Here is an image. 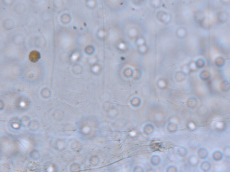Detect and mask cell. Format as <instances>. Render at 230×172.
<instances>
[{
    "label": "cell",
    "mask_w": 230,
    "mask_h": 172,
    "mask_svg": "<svg viewBox=\"0 0 230 172\" xmlns=\"http://www.w3.org/2000/svg\"><path fill=\"white\" fill-rule=\"evenodd\" d=\"M209 152L205 147H200L197 151V156L200 159L205 160L209 156Z\"/></svg>",
    "instance_id": "1"
},
{
    "label": "cell",
    "mask_w": 230,
    "mask_h": 172,
    "mask_svg": "<svg viewBox=\"0 0 230 172\" xmlns=\"http://www.w3.org/2000/svg\"><path fill=\"white\" fill-rule=\"evenodd\" d=\"M212 156L213 160L216 162H218L222 160L224 156L222 152L220 151L219 150H216L213 152Z\"/></svg>",
    "instance_id": "2"
},
{
    "label": "cell",
    "mask_w": 230,
    "mask_h": 172,
    "mask_svg": "<svg viewBox=\"0 0 230 172\" xmlns=\"http://www.w3.org/2000/svg\"><path fill=\"white\" fill-rule=\"evenodd\" d=\"M212 168V164L208 160L203 161L200 165V168L203 172H208Z\"/></svg>",
    "instance_id": "3"
},
{
    "label": "cell",
    "mask_w": 230,
    "mask_h": 172,
    "mask_svg": "<svg viewBox=\"0 0 230 172\" xmlns=\"http://www.w3.org/2000/svg\"><path fill=\"white\" fill-rule=\"evenodd\" d=\"M198 101L196 97H192L189 98L188 99L187 104L189 108L194 109L196 108L198 105Z\"/></svg>",
    "instance_id": "4"
},
{
    "label": "cell",
    "mask_w": 230,
    "mask_h": 172,
    "mask_svg": "<svg viewBox=\"0 0 230 172\" xmlns=\"http://www.w3.org/2000/svg\"><path fill=\"white\" fill-rule=\"evenodd\" d=\"M199 159L200 158L194 155L191 156L189 159V162L190 164L192 166H194V167L196 166L199 164Z\"/></svg>",
    "instance_id": "5"
},
{
    "label": "cell",
    "mask_w": 230,
    "mask_h": 172,
    "mask_svg": "<svg viewBox=\"0 0 230 172\" xmlns=\"http://www.w3.org/2000/svg\"><path fill=\"white\" fill-rule=\"evenodd\" d=\"M30 58H32V61H37L40 58L39 53H37L36 51H34L31 53Z\"/></svg>",
    "instance_id": "6"
},
{
    "label": "cell",
    "mask_w": 230,
    "mask_h": 172,
    "mask_svg": "<svg viewBox=\"0 0 230 172\" xmlns=\"http://www.w3.org/2000/svg\"><path fill=\"white\" fill-rule=\"evenodd\" d=\"M224 156L226 158H230V146H226L223 148Z\"/></svg>",
    "instance_id": "7"
}]
</instances>
